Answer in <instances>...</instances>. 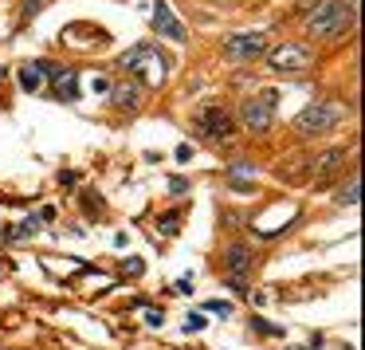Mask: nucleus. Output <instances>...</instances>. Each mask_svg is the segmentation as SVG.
Segmentation results:
<instances>
[{"label":"nucleus","instance_id":"nucleus-1","mask_svg":"<svg viewBox=\"0 0 365 350\" xmlns=\"http://www.w3.org/2000/svg\"><path fill=\"white\" fill-rule=\"evenodd\" d=\"M302 24H307L310 40H334V36H341L349 24H354V9H349L346 0H322Z\"/></svg>","mask_w":365,"mask_h":350},{"label":"nucleus","instance_id":"nucleus-2","mask_svg":"<svg viewBox=\"0 0 365 350\" xmlns=\"http://www.w3.org/2000/svg\"><path fill=\"white\" fill-rule=\"evenodd\" d=\"M118 64L126 67V75H134V83H145V87H161L169 71V64L161 59V48H150V44H134L130 51H122Z\"/></svg>","mask_w":365,"mask_h":350},{"label":"nucleus","instance_id":"nucleus-3","mask_svg":"<svg viewBox=\"0 0 365 350\" xmlns=\"http://www.w3.org/2000/svg\"><path fill=\"white\" fill-rule=\"evenodd\" d=\"M341 119H346V106L341 103H310V106H302V114L294 119V130H299L302 138H314V134H326V130L341 126Z\"/></svg>","mask_w":365,"mask_h":350},{"label":"nucleus","instance_id":"nucleus-4","mask_svg":"<svg viewBox=\"0 0 365 350\" xmlns=\"http://www.w3.org/2000/svg\"><path fill=\"white\" fill-rule=\"evenodd\" d=\"M275 103H279L275 91H263V95L244 99V106H240V126L252 130V134L271 130V122H275Z\"/></svg>","mask_w":365,"mask_h":350},{"label":"nucleus","instance_id":"nucleus-5","mask_svg":"<svg viewBox=\"0 0 365 350\" xmlns=\"http://www.w3.org/2000/svg\"><path fill=\"white\" fill-rule=\"evenodd\" d=\"M263 56L275 71H307V67H314V48H307V44H279Z\"/></svg>","mask_w":365,"mask_h":350},{"label":"nucleus","instance_id":"nucleus-6","mask_svg":"<svg viewBox=\"0 0 365 350\" xmlns=\"http://www.w3.org/2000/svg\"><path fill=\"white\" fill-rule=\"evenodd\" d=\"M263 51H267V40L259 32H240V36L224 40V59H232V64H252Z\"/></svg>","mask_w":365,"mask_h":350},{"label":"nucleus","instance_id":"nucleus-7","mask_svg":"<svg viewBox=\"0 0 365 350\" xmlns=\"http://www.w3.org/2000/svg\"><path fill=\"white\" fill-rule=\"evenodd\" d=\"M197 130L205 138H212V142H228V138L236 134V122H232V114L220 111V106H205V111L197 114Z\"/></svg>","mask_w":365,"mask_h":350},{"label":"nucleus","instance_id":"nucleus-8","mask_svg":"<svg viewBox=\"0 0 365 350\" xmlns=\"http://www.w3.org/2000/svg\"><path fill=\"white\" fill-rule=\"evenodd\" d=\"M224 268H228V284L236 291L247 287V276H252V248L247 244H228L224 248Z\"/></svg>","mask_w":365,"mask_h":350},{"label":"nucleus","instance_id":"nucleus-9","mask_svg":"<svg viewBox=\"0 0 365 350\" xmlns=\"http://www.w3.org/2000/svg\"><path fill=\"white\" fill-rule=\"evenodd\" d=\"M341 166H346V146H330V150H322L314 161H310L307 177H314V181H330Z\"/></svg>","mask_w":365,"mask_h":350},{"label":"nucleus","instance_id":"nucleus-10","mask_svg":"<svg viewBox=\"0 0 365 350\" xmlns=\"http://www.w3.org/2000/svg\"><path fill=\"white\" fill-rule=\"evenodd\" d=\"M153 32H158V36H169V40H177V44L189 36V32H185V24L173 16V9H169L165 0H158V4H153Z\"/></svg>","mask_w":365,"mask_h":350},{"label":"nucleus","instance_id":"nucleus-11","mask_svg":"<svg viewBox=\"0 0 365 350\" xmlns=\"http://www.w3.org/2000/svg\"><path fill=\"white\" fill-rule=\"evenodd\" d=\"M110 103L118 111H142V83H134V79L110 83Z\"/></svg>","mask_w":365,"mask_h":350},{"label":"nucleus","instance_id":"nucleus-12","mask_svg":"<svg viewBox=\"0 0 365 350\" xmlns=\"http://www.w3.org/2000/svg\"><path fill=\"white\" fill-rule=\"evenodd\" d=\"M48 75H56L51 64H24L20 67V87L24 91H43V79H48Z\"/></svg>","mask_w":365,"mask_h":350},{"label":"nucleus","instance_id":"nucleus-13","mask_svg":"<svg viewBox=\"0 0 365 350\" xmlns=\"http://www.w3.org/2000/svg\"><path fill=\"white\" fill-rule=\"evenodd\" d=\"M51 83H56V95L63 99V103H75V99H79V75H75V71H59V67H56Z\"/></svg>","mask_w":365,"mask_h":350},{"label":"nucleus","instance_id":"nucleus-14","mask_svg":"<svg viewBox=\"0 0 365 350\" xmlns=\"http://www.w3.org/2000/svg\"><path fill=\"white\" fill-rule=\"evenodd\" d=\"M232 177V189H247V177H255V166H247V161H240V166L228 169Z\"/></svg>","mask_w":365,"mask_h":350},{"label":"nucleus","instance_id":"nucleus-15","mask_svg":"<svg viewBox=\"0 0 365 350\" xmlns=\"http://www.w3.org/2000/svg\"><path fill=\"white\" fill-rule=\"evenodd\" d=\"M357 197H361V181H357V177H349V185L338 193V205H341V209H354Z\"/></svg>","mask_w":365,"mask_h":350},{"label":"nucleus","instance_id":"nucleus-16","mask_svg":"<svg viewBox=\"0 0 365 350\" xmlns=\"http://www.w3.org/2000/svg\"><path fill=\"white\" fill-rule=\"evenodd\" d=\"M36 229H40V221H36V216H32V221H24V224H16V229H12V240H16V244H20V240H28V236H32Z\"/></svg>","mask_w":365,"mask_h":350},{"label":"nucleus","instance_id":"nucleus-17","mask_svg":"<svg viewBox=\"0 0 365 350\" xmlns=\"http://www.w3.org/2000/svg\"><path fill=\"white\" fill-rule=\"evenodd\" d=\"M252 326L259 334H267V339H279V334H283V326H275V323H263V319H252Z\"/></svg>","mask_w":365,"mask_h":350},{"label":"nucleus","instance_id":"nucleus-18","mask_svg":"<svg viewBox=\"0 0 365 350\" xmlns=\"http://www.w3.org/2000/svg\"><path fill=\"white\" fill-rule=\"evenodd\" d=\"M205 311H208V315H220V319H224V315H232V307H228V303H220V299H208V303H205Z\"/></svg>","mask_w":365,"mask_h":350},{"label":"nucleus","instance_id":"nucleus-19","mask_svg":"<svg viewBox=\"0 0 365 350\" xmlns=\"http://www.w3.org/2000/svg\"><path fill=\"white\" fill-rule=\"evenodd\" d=\"M91 91H95V95H110V79H106V75H95V79H91Z\"/></svg>","mask_w":365,"mask_h":350},{"label":"nucleus","instance_id":"nucleus-20","mask_svg":"<svg viewBox=\"0 0 365 350\" xmlns=\"http://www.w3.org/2000/svg\"><path fill=\"white\" fill-rule=\"evenodd\" d=\"M158 229L165 232V236H173V232H177V216H161V221H158Z\"/></svg>","mask_w":365,"mask_h":350},{"label":"nucleus","instance_id":"nucleus-21","mask_svg":"<svg viewBox=\"0 0 365 350\" xmlns=\"http://www.w3.org/2000/svg\"><path fill=\"white\" fill-rule=\"evenodd\" d=\"M318 4H322V0H299V16H302V20H307V16H310V12H314V9H318Z\"/></svg>","mask_w":365,"mask_h":350},{"label":"nucleus","instance_id":"nucleus-22","mask_svg":"<svg viewBox=\"0 0 365 350\" xmlns=\"http://www.w3.org/2000/svg\"><path fill=\"white\" fill-rule=\"evenodd\" d=\"M40 4H43V0H24V20H32L36 12H40Z\"/></svg>","mask_w":365,"mask_h":350},{"label":"nucleus","instance_id":"nucleus-23","mask_svg":"<svg viewBox=\"0 0 365 350\" xmlns=\"http://www.w3.org/2000/svg\"><path fill=\"white\" fill-rule=\"evenodd\" d=\"M200 326H205V319H200V315H189V319H185V331H200Z\"/></svg>","mask_w":365,"mask_h":350}]
</instances>
